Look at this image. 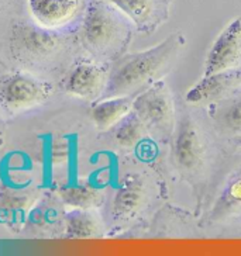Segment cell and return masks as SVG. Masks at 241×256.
Instances as JSON below:
<instances>
[{
    "label": "cell",
    "instance_id": "6da1fadb",
    "mask_svg": "<svg viewBox=\"0 0 241 256\" xmlns=\"http://www.w3.org/2000/svg\"><path fill=\"white\" fill-rule=\"evenodd\" d=\"M185 46V38L181 34H172L141 52L131 54L121 60L110 74L106 92L113 96H127L141 88L157 80L171 66Z\"/></svg>",
    "mask_w": 241,
    "mask_h": 256
},
{
    "label": "cell",
    "instance_id": "7a4b0ae2",
    "mask_svg": "<svg viewBox=\"0 0 241 256\" xmlns=\"http://www.w3.org/2000/svg\"><path fill=\"white\" fill-rule=\"evenodd\" d=\"M126 24L116 8L107 3H92L83 16L81 37L85 46L96 54L112 52L127 37Z\"/></svg>",
    "mask_w": 241,
    "mask_h": 256
},
{
    "label": "cell",
    "instance_id": "3957f363",
    "mask_svg": "<svg viewBox=\"0 0 241 256\" xmlns=\"http://www.w3.org/2000/svg\"><path fill=\"white\" fill-rule=\"evenodd\" d=\"M53 96V86L24 72H13L0 78V106L10 114L33 110Z\"/></svg>",
    "mask_w": 241,
    "mask_h": 256
},
{
    "label": "cell",
    "instance_id": "277c9868",
    "mask_svg": "<svg viewBox=\"0 0 241 256\" xmlns=\"http://www.w3.org/2000/svg\"><path fill=\"white\" fill-rule=\"evenodd\" d=\"M62 38L55 32L33 23H19L10 32V48L19 60L37 64L57 56L62 50Z\"/></svg>",
    "mask_w": 241,
    "mask_h": 256
},
{
    "label": "cell",
    "instance_id": "5b68a950",
    "mask_svg": "<svg viewBox=\"0 0 241 256\" xmlns=\"http://www.w3.org/2000/svg\"><path fill=\"white\" fill-rule=\"evenodd\" d=\"M136 116L145 127L162 136L172 132L175 107L171 90L164 82H155L134 100Z\"/></svg>",
    "mask_w": 241,
    "mask_h": 256
},
{
    "label": "cell",
    "instance_id": "8992f818",
    "mask_svg": "<svg viewBox=\"0 0 241 256\" xmlns=\"http://www.w3.org/2000/svg\"><path fill=\"white\" fill-rule=\"evenodd\" d=\"M207 144L200 127L192 118H183L175 131L172 144V158L178 169L193 174L204 165Z\"/></svg>",
    "mask_w": 241,
    "mask_h": 256
},
{
    "label": "cell",
    "instance_id": "52a82bcc",
    "mask_svg": "<svg viewBox=\"0 0 241 256\" xmlns=\"http://www.w3.org/2000/svg\"><path fill=\"white\" fill-rule=\"evenodd\" d=\"M241 65V18H234L211 44L204 60L203 76L238 69Z\"/></svg>",
    "mask_w": 241,
    "mask_h": 256
},
{
    "label": "cell",
    "instance_id": "ba28073f",
    "mask_svg": "<svg viewBox=\"0 0 241 256\" xmlns=\"http://www.w3.org/2000/svg\"><path fill=\"white\" fill-rule=\"evenodd\" d=\"M110 74L107 66L83 60L75 65L65 79L68 94L82 100H95L107 89Z\"/></svg>",
    "mask_w": 241,
    "mask_h": 256
},
{
    "label": "cell",
    "instance_id": "9c48e42d",
    "mask_svg": "<svg viewBox=\"0 0 241 256\" xmlns=\"http://www.w3.org/2000/svg\"><path fill=\"white\" fill-rule=\"evenodd\" d=\"M148 198L147 183L140 174H126L116 188L112 203V218L116 222H128L143 210Z\"/></svg>",
    "mask_w": 241,
    "mask_h": 256
},
{
    "label": "cell",
    "instance_id": "30bf717a",
    "mask_svg": "<svg viewBox=\"0 0 241 256\" xmlns=\"http://www.w3.org/2000/svg\"><path fill=\"white\" fill-rule=\"evenodd\" d=\"M83 0H27L33 22L50 30L67 27L82 10Z\"/></svg>",
    "mask_w": 241,
    "mask_h": 256
},
{
    "label": "cell",
    "instance_id": "8fae6325",
    "mask_svg": "<svg viewBox=\"0 0 241 256\" xmlns=\"http://www.w3.org/2000/svg\"><path fill=\"white\" fill-rule=\"evenodd\" d=\"M241 84V72L238 69L203 76L199 82L186 92V102L193 106L210 104L218 98L227 96Z\"/></svg>",
    "mask_w": 241,
    "mask_h": 256
},
{
    "label": "cell",
    "instance_id": "7c38bea8",
    "mask_svg": "<svg viewBox=\"0 0 241 256\" xmlns=\"http://www.w3.org/2000/svg\"><path fill=\"white\" fill-rule=\"evenodd\" d=\"M134 102L128 96H113L99 102L92 108L91 118L93 124L100 131H109L110 128L117 127L121 121L127 118L133 110Z\"/></svg>",
    "mask_w": 241,
    "mask_h": 256
},
{
    "label": "cell",
    "instance_id": "4fadbf2b",
    "mask_svg": "<svg viewBox=\"0 0 241 256\" xmlns=\"http://www.w3.org/2000/svg\"><path fill=\"white\" fill-rule=\"evenodd\" d=\"M64 234L71 240H89L102 234V221L91 210L72 208L64 220Z\"/></svg>",
    "mask_w": 241,
    "mask_h": 256
},
{
    "label": "cell",
    "instance_id": "5bb4252c",
    "mask_svg": "<svg viewBox=\"0 0 241 256\" xmlns=\"http://www.w3.org/2000/svg\"><path fill=\"white\" fill-rule=\"evenodd\" d=\"M237 217H241V172L227 182L211 212L214 221H226Z\"/></svg>",
    "mask_w": 241,
    "mask_h": 256
},
{
    "label": "cell",
    "instance_id": "9a60e30c",
    "mask_svg": "<svg viewBox=\"0 0 241 256\" xmlns=\"http://www.w3.org/2000/svg\"><path fill=\"white\" fill-rule=\"evenodd\" d=\"M58 197L62 203L71 208H82V210H92L93 207H98L102 202L100 190L88 183L64 186L60 188Z\"/></svg>",
    "mask_w": 241,
    "mask_h": 256
},
{
    "label": "cell",
    "instance_id": "2e32d148",
    "mask_svg": "<svg viewBox=\"0 0 241 256\" xmlns=\"http://www.w3.org/2000/svg\"><path fill=\"white\" fill-rule=\"evenodd\" d=\"M110 4L137 27L150 26L152 17L155 14V2L154 0H103Z\"/></svg>",
    "mask_w": 241,
    "mask_h": 256
},
{
    "label": "cell",
    "instance_id": "e0dca14e",
    "mask_svg": "<svg viewBox=\"0 0 241 256\" xmlns=\"http://www.w3.org/2000/svg\"><path fill=\"white\" fill-rule=\"evenodd\" d=\"M144 130L145 126L138 117H131V118H124L116 130V142L120 145L121 148H134L136 145L144 138Z\"/></svg>",
    "mask_w": 241,
    "mask_h": 256
},
{
    "label": "cell",
    "instance_id": "ac0fdd59",
    "mask_svg": "<svg viewBox=\"0 0 241 256\" xmlns=\"http://www.w3.org/2000/svg\"><path fill=\"white\" fill-rule=\"evenodd\" d=\"M0 211L3 212H22L29 214L33 204L36 203V193L33 192H8V193H0Z\"/></svg>",
    "mask_w": 241,
    "mask_h": 256
},
{
    "label": "cell",
    "instance_id": "d6986e66",
    "mask_svg": "<svg viewBox=\"0 0 241 256\" xmlns=\"http://www.w3.org/2000/svg\"><path fill=\"white\" fill-rule=\"evenodd\" d=\"M217 122L228 132L241 134V98L233 100L218 110Z\"/></svg>",
    "mask_w": 241,
    "mask_h": 256
},
{
    "label": "cell",
    "instance_id": "ffe728a7",
    "mask_svg": "<svg viewBox=\"0 0 241 256\" xmlns=\"http://www.w3.org/2000/svg\"><path fill=\"white\" fill-rule=\"evenodd\" d=\"M69 155V145L64 138H55L50 146V160L53 165L65 164Z\"/></svg>",
    "mask_w": 241,
    "mask_h": 256
}]
</instances>
